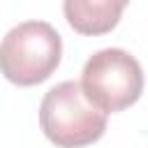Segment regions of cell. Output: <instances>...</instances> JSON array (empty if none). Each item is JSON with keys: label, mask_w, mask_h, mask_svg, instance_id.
Returning <instances> with one entry per match:
<instances>
[{"label": "cell", "mask_w": 148, "mask_h": 148, "mask_svg": "<svg viewBox=\"0 0 148 148\" xmlns=\"http://www.w3.org/2000/svg\"><path fill=\"white\" fill-rule=\"evenodd\" d=\"M39 125L58 148H83L104 134L106 113L86 97L79 81H62L42 97Z\"/></svg>", "instance_id": "6da1fadb"}, {"label": "cell", "mask_w": 148, "mask_h": 148, "mask_svg": "<svg viewBox=\"0 0 148 148\" xmlns=\"http://www.w3.org/2000/svg\"><path fill=\"white\" fill-rule=\"evenodd\" d=\"M86 97L106 116L132 106L143 92V69L125 49L95 51L81 72Z\"/></svg>", "instance_id": "3957f363"}, {"label": "cell", "mask_w": 148, "mask_h": 148, "mask_svg": "<svg viewBox=\"0 0 148 148\" xmlns=\"http://www.w3.org/2000/svg\"><path fill=\"white\" fill-rule=\"evenodd\" d=\"M62 39L46 21H23L0 42V72L16 86H37L60 65Z\"/></svg>", "instance_id": "7a4b0ae2"}, {"label": "cell", "mask_w": 148, "mask_h": 148, "mask_svg": "<svg viewBox=\"0 0 148 148\" xmlns=\"http://www.w3.org/2000/svg\"><path fill=\"white\" fill-rule=\"evenodd\" d=\"M125 0H65L62 12L67 23L81 35H104L120 21Z\"/></svg>", "instance_id": "277c9868"}]
</instances>
